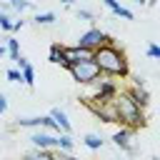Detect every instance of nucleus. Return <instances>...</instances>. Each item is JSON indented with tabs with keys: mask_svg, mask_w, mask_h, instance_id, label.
Listing matches in <instances>:
<instances>
[{
	"mask_svg": "<svg viewBox=\"0 0 160 160\" xmlns=\"http://www.w3.org/2000/svg\"><path fill=\"white\" fill-rule=\"evenodd\" d=\"M122 92H125V95H128L138 108H142V110L150 105V92H148V88H145V85H130V88H125Z\"/></svg>",
	"mask_w": 160,
	"mask_h": 160,
	"instance_id": "obj_8",
	"label": "nucleus"
},
{
	"mask_svg": "<svg viewBox=\"0 0 160 160\" xmlns=\"http://www.w3.org/2000/svg\"><path fill=\"white\" fill-rule=\"evenodd\" d=\"M22 25H25V20H12V32H18Z\"/></svg>",
	"mask_w": 160,
	"mask_h": 160,
	"instance_id": "obj_26",
	"label": "nucleus"
},
{
	"mask_svg": "<svg viewBox=\"0 0 160 160\" xmlns=\"http://www.w3.org/2000/svg\"><path fill=\"white\" fill-rule=\"evenodd\" d=\"M92 88H95V98L92 100H98V102H112V98L120 92V85L115 82V78H105V75H100L92 82Z\"/></svg>",
	"mask_w": 160,
	"mask_h": 160,
	"instance_id": "obj_5",
	"label": "nucleus"
},
{
	"mask_svg": "<svg viewBox=\"0 0 160 160\" xmlns=\"http://www.w3.org/2000/svg\"><path fill=\"white\" fill-rule=\"evenodd\" d=\"M132 2H135V5H145V0H132Z\"/></svg>",
	"mask_w": 160,
	"mask_h": 160,
	"instance_id": "obj_30",
	"label": "nucleus"
},
{
	"mask_svg": "<svg viewBox=\"0 0 160 160\" xmlns=\"http://www.w3.org/2000/svg\"><path fill=\"white\" fill-rule=\"evenodd\" d=\"M5 48H8L10 60H18V58H20V42H18L15 38H8V40H5Z\"/></svg>",
	"mask_w": 160,
	"mask_h": 160,
	"instance_id": "obj_17",
	"label": "nucleus"
},
{
	"mask_svg": "<svg viewBox=\"0 0 160 160\" xmlns=\"http://www.w3.org/2000/svg\"><path fill=\"white\" fill-rule=\"evenodd\" d=\"M8 2H10V0H8Z\"/></svg>",
	"mask_w": 160,
	"mask_h": 160,
	"instance_id": "obj_31",
	"label": "nucleus"
},
{
	"mask_svg": "<svg viewBox=\"0 0 160 160\" xmlns=\"http://www.w3.org/2000/svg\"><path fill=\"white\" fill-rule=\"evenodd\" d=\"M8 5H10V10H15V12H22V10H30V8H32L30 0H10Z\"/></svg>",
	"mask_w": 160,
	"mask_h": 160,
	"instance_id": "obj_18",
	"label": "nucleus"
},
{
	"mask_svg": "<svg viewBox=\"0 0 160 160\" xmlns=\"http://www.w3.org/2000/svg\"><path fill=\"white\" fill-rule=\"evenodd\" d=\"M2 55H8V48H5V45H0V58H2Z\"/></svg>",
	"mask_w": 160,
	"mask_h": 160,
	"instance_id": "obj_28",
	"label": "nucleus"
},
{
	"mask_svg": "<svg viewBox=\"0 0 160 160\" xmlns=\"http://www.w3.org/2000/svg\"><path fill=\"white\" fill-rule=\"evenodd\" d=\"M92 62L98 65L100 75H105V78H120V80L130 78V60H128L125 50L118 48L115 42L95 48L92 50Z\"/></svg>",
	"mask_w": 160,
	"mask_h": 160,
	"instance_id": "obj_1",
	"label": "nucleus"
},
{
	"mask_svg": "<svg viewBox=\"0 0 160 160\" xmlns=\"http://www.w3.org/2000/svg\"><path fill=\"white\" fill-rule=\"evenodd\" d=\"M48 60H50L52 65H60V68H65V70H68L65 45H60V42H52V45H50V52H48Z\"/></svg>",
	"mask_w": 160,
	"mask_h": 160,
	"instance_id": "obj_10",
	"label": "nucleus"
},
{
	"mask_svg": "<svg viewBox=\"0 0 160 160\" xmlns=\"http://www.w3.org/2000/svg\"><path fill=\"white\" fill-rule=\"evenodd\" d=\"M5 78H8L10 82H22V75H20V70H18V68H10V70L5 72Z\"/></svg>",
	"mask_w": 160,
	"mask_h": 160,
	"instance_id": "obj_23",
	"label": "nucleus"
},
{
	"mask_svg": "<svg viewBox=\"0 0 160 160\" xmlns=\"http://www.w3.org/2000/svg\"><path fill=\"white\" fill-rule=\"evenodd\" d=\"M52 158H55V160H78L72 152H68V150H58V148L52 150Z\"/></svg>",
	"mask_w": 160,
	"mask_h": 160,
	"instance_id": "obj_21",
	"label": "nucleus"
},
{
	"mask_svg": "<svg viewBox=\"0 0 160 160\" xmlns=\"http://www.w3.org/2000/svg\"><path fill=\"white\" fill-rule=\"evenodd\" d=\"M82 145L90 148V150H100V148L105 145V140H102V135H98V132H88V135L82 138Z\"/></svg>",
	"mask_w": 160,
	"mask_h": 160,
	"instance_id": "obj_12",
	"label": "nucleus"
},
{
	"mask_svg": "<svg viewBox=\"0 0 160 160\" xmlns=\"http://www.w3.org/2000/svg\"><path fill=\"white\" fill-rule=\"evenodd\" d=\"M8 110V98H5V92H0V115Z\"/></svg>",
	"mask_w": 160,
	"mask_h": 160,
	"instance_id": "obj_25",
	"label": "nucleus"
},
{
	"mask_svg": "<svg viewBox=\"0 0 160 160\" xmlns=\"http://www.w3.org/2000/svg\"><path fill=\"white\" fill-rule=\"evenodd\" d=\"M22 160H55L52 158V150H40V148H32L30 152L22 155Z\"/></svg>",
	"mask_w": 160,
	"mask_h": 160,
	"instance_id": "obj_13",
	"label": "nucleus"
},
{
	"mask_svg": "<svg viewBox=\"0 0 160 160\" xmlns=\"http://www.w3.org/2000/svg\"><path fill=\"white\" fill-rule=\"evenodd\" d=\"M132 135H135V130H130V128H122V125H120V130H115V132H112V142H115L122 152L135 155L138 150H135V145H132Z\"/></svg>",
	"mask_w": 160,
	"mask_h": 160,
	"instance_id": "obj_6",
	"label": "nucleus"
},
{
	"mask_svg": "<svg viewBox=\"0 0 160 160\" xmlns=\"http://www.w3.org/2000/svg\"><path fill=\"white\" fill-rule=\"evenodd\" d=\"M112 108H115V112H118V125L130 128V130H140V128L148 125V115H145V110L138 108L122 90L112 98Z\"/></svg>",
	"mask_w": 160,
	"mask_h": 160,
	"instance_id": "obj_2",
	"label": "nucleus"
},
{
	"mask_svg": "<svg viewBox=\"0 0 160 160\" xmlns=\"http://www.w3.org/2000/svg\"><path fill=\"white\" fill-rule=\"evenodd\" d=\"M68 72H70V75H72V80H75V82H80V85H92V82L100 78V70H98V65L92 62V58H90V60H82V62L70 65V68H68Z\"/></svg>",
	"mask_w": 160,
	"mask_h": 160,
	"instance_id": "obj_3",
	"label": "nucleus"
},
{
	"mask_svg": "<svg viewBox=\"0 0 160 160\" xmlns=\"http://www.w3.org/2000/svg\"><path fill=\"white\" fill-rule=\"evenodd\" d=\"M110 12H112V15H118V18H122V20H132V10H128V8H122L120 2H118V5H115V8L110 10Z\"/></svg>",
	"mask_w": 160,
	"mask_h": 160,
	"instance_id": "obj_19",
	"label": "nucleus"
},
{
	"mask_svg": "<svg viewBox=\"0 0 160 160\" xmlns=\"http://www.w3.org/2000/svg\"><path fill=\"white\" fill-rule=\"evenodd\" d=\"M55 20H58L55 12H38V15L32 18V22H35V25H42V28H45V25H52Z\"/></svg>",
	"mask_w": 160,
	"mask_h": 160,
	"instance_id": "obj_16",
	"label": "nucleus"
},
{
	"mask_svg": "<svg viewBox=\"0 0 160 160\" xmlns=\"http://www.w3.org/2000/svg\"><path fill=\"white\" fill-rule=\"evenodd\" d=\"M145 55H148V58H152V60H158V58H160V45L150 42V45L145 48Z\"/></svg>",
	"mask_w": 160,
	"mask_h": 160,
	"instance_id": "obj_22",
	"label": "nucleus"
},
{
	"mask_svg": "<svg viewBox=\"0 0 160 160\" xmlns=\"http://www.w3.org/2000/svg\"><path fill=\"white\" fill-rule=\"evenodd\" d=\"M20 75H22V82H25V85H30V88L35 85V68H32L30 62H25V65L20 68Z\"/></svg>",
	"mask_w": 160,
	"mask_h": 160,
	"instance_id": "obj_15",
	"label": "nucleus"
},
{
	"mask_svg": "<svg viewBox=\"0 0 160 160\" xmlns=\"http://www.w3.org/2000/svg\"><path fill=\"white\" fill-rule=\"evenodd\" d=\"M75 15H78V18H80V20H95V15H92V12H90V10H78V12H75Z\"/></svg>",
	"mask_w": 160,
	"mask_h": 160,
	"instance_id": "obj_24",
	"label": "nucleus"
},
{
	"mask_svg": "<svg viewBox=\"0 0 160 160\" xmlns=\"http://www.w3.org/2000/svg\"><path fill=\"white\" fill-rule=\"evenodd\" d=\"M145 5H148V8H155V5H158V0H145Z\"/></svg>",
	"mask_w": 160,
	"mask_h": 160,
	"instance_id": "obj_27",
	"label": "nucleus"
},
{
	"mask_svg": "<svg viewBox=\"0 0 160 160\" xmlns=\"http://www.w3.org/2000/svg\"><path fill=\"white\" fill-rule=\"evenodd\" d=\"M60 2H62V5H72L75 0H60Z\"/></svg>",
	"mask_w": 160,
	"mask_h": 160,
	"instance_id": "obj_29",
	"label": "nucleus"
},
{
	"mask_svg": "<svg viewBox=\"0 0 160 160\" xmlns=\"http://www.w3.org/2000/svg\"><path fill=\"white\" fill-rule=\"evenodd\" d=\"M30 142H32V148H40V150H55L58 148V135L48 132V130H38V132L30 135Z\"/></svg>",
	"mask_w": 160,
	"mask_h": 160,
	"instance_id": "obj_7",
	"label": "nucleus"
},
{
	"mask_svg": "<svg viewBox=\"0 0 160 160\" xmlns=\"http://www.w3.org/2000/svg\"><path fill=\"white\" fill-rule=\"evenodd\" d=\"M110 42H115L108 32H102L100 28H90V30H85L80 38H78V48H85V50H95V48H100V45H110Z\"/></svg>",
	"mask_w": 160,
	"mask_h": 160,
	"instance_id": "obj_4",
	"label": "nucleus"
},
{
	"mask_svg": "<svg viewBox=\"0 0 160 160\" xmlns=\"http://www.w3.org/2000/svg\"><path fill=\"white\" fill-rule=\"evenodd\" d=\"M65 58H68V68H70V65H75V62L90 60V58H92V50L78 48V45H72V48H68V45H65Z\"/></svg>",
	"mask_w": 160,
	"mask_h": 160,
	"instance_id": "obj_9",
	"label": "nucleus"
},
{
	"mask_svg": "<svg viewBox=\"0 0 160 160\" xmlns=\"http://www.w3.org/2000/svg\"><path fill=\"white\" fill-rule=\"evenodd\" d=\"M0 30L12 32V18H10V12H0Z\"/></svg>",
	"mask_w": 160,
	"mask_h": 160,
	"instance_id": "obj_20",
	"label": "nucleus"
},
{
	"mask_svg": "<svg viewBox=\"0 0 160 160\" xmlns=\"http://www.w3.org/2000/svg\"><path fill=\"white\" fill-rule=\"evenodd\" d=\"M72 148H75V140L70 138V132H58V150L72 152Z\"/></svg>",
	"mask_w": 160,
	"mask_h": 160,
	"instance_id": "obj_14",
	"label": "nucleus"
},
{
	"mask_svg": "<svg viewBox=\"0 0 160 160\" xmlns=\"http://www.w3.org/2000/svg\"><path fill=\"white\" fill-rule=\"evenodd\" d=\"M48 115L55 120V125H58V130H60V132H72V125H70V120H68V112H65L62 108H52Z\"/></svg>",
	"mask_w": 160,
	"mask_h": 160,
	"instance_id": "obj_11",
	"label": "nucleus"
}]
</instances>
